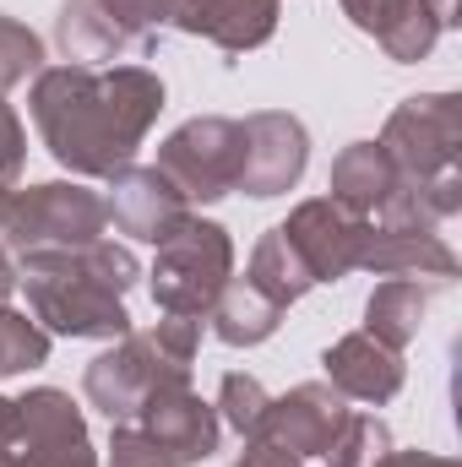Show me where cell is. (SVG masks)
Wrapping results in <instances>:
<instances>
[{"mask_svg": "<svg viewBox=\"0 0 462 467\" xmlns=\"http://www.w3.org/2000/svg\"><path fill=\"white\" fill-rule=\"evenodd\" d=\"M38 141L71 180H115L136 163L163 115V82L147 66H44L27 93Z\"/></svg>", "mask_w": 462, "mask_h": 467, "instance_id": "6da1fadb", "label": "cell"}, {"mask_svg": "<svg viewBox=\"0 0 462 467\" xmlns=\"http://www.w3.org/2000/svg\"><path fill=\"white\" fill-rule=\"evenodd\" d=\"M142 261L115 244L93 239L82 250H27L16 255V288L27 294V316L49 337H99L115 343L131 332L125 294L136 288Z\"/></svg>", "mask_w": 462, "mask_h": 467, "instance_id": "7a4b0ae2", "label": "cell"}, {"mask_svg": "<svg viewBox=\"0 0 462 467\" xmlns=\"http://www.w3.org/2000/svg\"><path fill=\"white\" fill-rule=\"evenodd\" d=\"M202 348V321L163 316L147 332H125L82 369V397L110 419V424H136L142 408L158 391L191 386V364Z\"/></svg>", "mask_w": 462, "mask_h": 467, "instance_id": "3957f363", "label": "cell"}, {"mask_svg": "<svg viewBox=\"0 0 462 467\" xmlns=\"http://www.w3.org/2000/svg\"><path fill=\"white\" fill-rule=\"evenodd\" d=\"M234 277V239L213 218H185L180 229L158 244V261L147 272L152 305L163 316H185V321H207V310L218 305L224 283Z\"/></svg>", "mask_w": 462, "mask_h": 467, "instance_id": "277c9868", "label": "cell"}, {"mask_svg": "<svg viewBox=\"0 0 462 467\" xmlns=\"http://www.w3.org/2000/svg\"><path fill=\"white\" fill-rule=\"evenodd\" d=\"M110 229V207L93 185L82 180H44L16 191L11 202V223H5V250L27 255V250H82Z\"/></svg>", "mask_w": 462, "mask_h": 467, "instance_id": "5b68a950", "label": "cell"}, {"mask_svg": "<svg viewBox=\"0 0 462 467\" xmlns=\"http://www.w3.org/2000/svg\"><path fill=\"white\" fill-rule=\"evenodd\" d=\"M239 158H245V136H239V119L229 115H196L185 125H174L163 141H158V174L191 202V207H207V202H224L239 191Z\"/></svg>", "mask_w": 462, "mask_h": 467, "instance_id": "8992f818", "label": "cell"}, {"mask_svg": "<svg viewBox=\"0 0 462 467\" xmlns=\"http://www.w3.org/2000/svg\"><path fill=\"white\" fill-rule=\"evenodd\" d=\"M375 141L403 180L446 174L462 158V99L457 93H414L386 115Z\"/></svg>", "mask_w": 462, "mask_h": 467, "instance_id": "52a82bcc", "label": "cell"}, {"mask_svg": "<svg viewBox=\"0 0 462 467\" xmlns=\"http://www.w3.org/2000/svg\"><path fill=\"white\" fill-rule=\"evenodd\" d=\"M11 467H99L93 435L71 391L60 386H33L16 397V446Z\"/></svg>", "mask_w": 462, "mask_h": 467, "instance_id": "ba28073f", "label": "cell"}, {"mask_svg": "<svg viewBox=\"0 0 462 467\" xmlns=\"http://www.w3.org/2000/svg\"><path fill=\"white\" fill-rule=\"evenodd\" d=\"M245 136V158H239V191L256 202H272L283 191H294L305 180L310 163V130L305 119L289 109H256L239 119Z\"/></svg>", "mask_w": 462, "mask_h": 467, "instance_id": "9c48e42d", "label": "cell"}, {"mask_svg": "<svg viewBox=\"0 0 462 467\" xmlns=\"http://www.w3.org/2000/svg\"><path fill=\"white\" fill-rule=\"evenodd\" d=\"M283 234H289V244L299 250V261L310 266L316 283H338L348 272H359V250H364L370 218H353L332 196H310V202H299L289 213Z\"/></svg>", "mask_w": 462, "mask_h": 467, "instance_id": "30bf717a", "label": "cell"}, {"mask_svg": "<svg viewBox=\"0 0 462 467\" xmlns=\"http://www.w3.org/2000/svg\"><path fill=\"white\" fill-rule=\"evenodd\" d=\"M348 413L353 408H348L327 380H305V386H294V391H283V397L267 402V419H261L256 441H267V446L310 462V457H321L332 446V435L343 430Z\"/></svg>", "mask_w": 462, "mask_h": 467, "instance_id": "8fae6325", "label": "cell"}, {"mask_svg": "<svg viewBox=\"0 0 462 467\" xmlns=\"http://www.w3.org/2000/svg\"><path fill=\"white\" fill-rule=\"evenodd\" d=\"M110 196V223H115L125 239H142V244H163L169 234L191 218V202L152 169V163H125L115 180H104Z\"/></svg>", "mask_w": 462, "mask_h": 467, "instance_id": "7c38bea8", "label": "cell"}, {"mask_svg": "<svg viewBox=\"0 0 462 467\" xmlns=\"http://www.w3.org/2000/svg\"><path fill=\"white\" fill-rule=\"evenodd\" d=\"M321 369H327V386L343 397V402H364V408H386L403 380H408V364L403 353L375 343L370 332H348L332 348L321 353Z\"/></svg>", "mask_w": 462, "mask_h": 467, "instance_id": "4fadbf2b", "label": "cell"}, {"mask_svg": "<svg viewBox=\"0 0 462 467\" xmlns=\"http://www.w3.org/2000/svg\"><path fill=\"white\" fill-rule=\"evenodd\" d=\"M359 272H375V277H408V283H430V288H446L457 283V250L430 229H375L364 234V250H359Z\"/></svg>", "mask_w": 462, "mask_h": 467, "instance_id": "5bb4252c", "label": "cell"}, {"mask_svg": "<svg viewBox=\"0 0 462 467\" xmlns=\"http://www.w3.org/2000/svg\"><path fill=\"white\" fill-rule=\"evenodd\" d=\"M283 0H174V27L218 44L224 55L261 49L278 33Z\"/></svg>", "mask_w": 462, "mask_h": 467, "instance_id": "9a60e30c", "label": "cell"}, {"mask_svg": "<svg viewBox=\"0 0 462 467\" xmlns=\"http://www.w3.org/2000/svg\"><path fill=\"white\" fill-rule=\"evenodd\" d=\"M136 424H142L147 435H158V441H163L185 467L207 462V457L218 451V441H224V419H218V408H213L202 391H191V386L158 391V397L142 408Z\"/></svg>", "mask_w": 462, "mask_h": 467, "instance_id": "2e32d148", "label": "cell"}, {"mask_svg": "<svg viewBox=\"0 0 462 467\" xmlns=\"http://www.w3.org/2000/svg\"><path fill=\"white\" fill-rule=\"evenodd\" d=\"M55 44H60V55L71 60V66H115V60H147L152 49L147 44H136L125 27H120L115 16L104 11V0H66L60 5V16H55Z\"/></svg>", "mask_w": 462, "mask_h": 467, "instance_id": "e0dca14e", "label": "cell"}, {"mask_svg": "<svg viewBox=\"0 0 462 467\" xmlns=\"http://www.w3.org/2000/svg\"><path fill=\"white\" fill-rule=\"evenodd\" d=\"M392 185H397V169H392V158L381 152V141H348L343 152L332 158V174H327L332 202L348 207L353 218H375V213L386 207Z\"/></svg>", "mask_w": 462, "mask_h": 467, "instance_id": "ac0fdd59", "label": "cell"}, {"mask_svg": "<svg viewBox=\"0 0 462 467\" xmlns=\"http://www.w3.org/2000/svg\"><path fill=\"white\" fill-rule=\"evenodd\" d=\"M283 316H289V305H278V299H272L261 283H250V277H229L224 294H218V305L207 310L213 337L229 343V348H256V343H267V337L283 327Z\"/></svg>", "mask_w": 462, "mask_h": 467, "instance_id": "d6986e66", "label": "cell"}, {"mask_svg": "<svg viewBox=\"0 0 462 467\" xmlns=\"http://www.w3.org/2000/svg\"><path fill=\"white\" fill-rule=\"evenodd\" d=\"M462 213V169H446V174H430V180H403L392 185L386 207L375 213L381 229H441Z\"/></svg>", "mask_w": 462, "mask_h": 467, "instance_id": "ffe728a7", "label": "cell"}, {"mask_svg": "<svg viewBox=\"0 0 462 467\" xmlns=\"http://www.w3.org/2000/svg\"><path fill=\"white\" fill-rule=\"evenodd\" d=\"M430 283H408V277H386L375 283V294L364 299V332L386 348H408L419 332H425V316H430Z\"/></svg>", "mask_w": 462, "mask_h": 467, "instance_id": "44dd1931", "label": "cell"}, {"mask_svg": "<svg viewBox=\"0 0 462 467\" xmlns=\"http://www.w3.org/2000/svg\"><path fill=\"white\" fill-rule=\"evenodd\" d=\"M245 277L250 283H261L278 305H294V299H305L310 288H316V277H310V266L299 261V250L289 244V234L283 223L278 229H267L256 239V250H250V266H245Z\"/></svg>", "mask_w": 462, "mask_h": 467, "instance_id": "7402d4cb", "label": "cell"}, {"mask_svg": "<svg viewBox=\"0 0 462 467\" xmlns=\"http://www.w3.org/2000/svg\"><path fill=\"white\" fill-rule=\"evenodd\" d=\"M49 343H55V337H49L27 310L0 305V380L27 375V369H38V364H49Z\"/></svg>", "mask_w": 462, "mask_h": 467, "instance_id": "603a6c76", "label": "cell"}, {"mask_svg": "<svg viewBox=\"0 0 462 467\" xmlns=\"http://www.w3.org/2000/svg\"><path fill=\"white\" fill-rule=\"evenodd\" d=\"M392 451V430L375 413H348L332 446L321 451V467H375Z\"/></svg>", "mask_w": 462, "mask_h": 467, "instance_id": "cb8c5ba5", "label": "cell"}, {"mask_svg": "<svg viewBox=\"0 0 462 467\" xmlns=\"http://www.w3.org/2000/svg\"><path fill=\"white\" fill-rule=\"evenodd\" d=\"M441 33H446V27L436 22V11H430L425 0H408V5H403V16H397L375 44L386 49V60H397V66H419V60L436 49V38H441Z\"/></svg>", "mask_w": 462, "mask_h": 467, "instance_id": "d4e9b609", "label": "cell"}, {"mask_svg": "<svg viewBox=\"0 0 462 467\" xmlns=\"http://www.w3.org/2000/svg\"><path fill=\"white\" fill-rule=\"evenodd\" d=\"M267 402H272L267 386H261L256 375H239V369H234V375H224L213 408H218V419L229 424L239 441H256V430H261V419H267Z\"/></svg>", "mask_w": 462, "mask_h": 467, "instance_id": "484cf974", "label": "cell"}, {"mask_svg": "<svg viewBox=\"0 0 462 467\" xmlns=\"http://www.w3.org/2000/svg\"><path fill=\"white\" fill-rule=\"evenodd\" d=\"M38 71H44V38H38L27 22H16V16L0 11V99H5L16 82L38 77Z\"/></svg>", "mask_w": 462, "mask_h": 467, "instance_id": "4316f807", "label": "cell"}, {"mask_svg": "<svg viewBox=\"0 0 462 467\" xmlns=\"http://www.w3.org/2000/svg\"><path fill=\"white\" fill-rule=\"evenodd\" d=\"M110 467H185L158 435H147L142 424H115L110 435Z\"/></svg>", "mask_w": 462, "mask_h": 467, "instance_id": "83f0119b", "label": "cell"}, {"mask_svg": "<svg viewBox=\"0 0 462 467\" xmlns=\"http://www.w3.org/2000/svg\"><path fill=\"white\" fill-rule=\"evenodd\" d=\"M104 11L147 49L158 44L163 27H174V0H104Z\"/></svg>", "mask_w": 462, "mask_h": 467, "instance_id": "f1b7e54d", "label": "cell"}, {"mask_svg": "<svg viewBox=\"0 0 462 467\" xmlns=\"http://www.w3.org/2000/svg\"><path fill=\"white\" fill-rule=\"evenodd\" d=\"M22 163H27V130H22L16 109L0 99V185H16Z\"/></svg>", "mask_w": 462, "mask_h": 467, "instance_id": "f546056e", "label": "cell"}, {"mask_svg": "<svg viewBox=\"0 0 462 467\" xmlns=\"http://www.w3.org/2000/svg\"><path fill=\"white\" fill-rule=\"evenodd\" d=\"M338 5H343V16L359 27V33L381 38V33L403 16V5H408V0H338Z\"/></svg>", "mask_w": 462, "mask_h": 467, "instance_id": "4dcf8cb0", "label": "cell"}, {"mask_svg": "<svg viewBox=\"0 0 462 467\" xmlns=\"http://www.w3.org/2000/svg\"><path fill=\"white\" fill-rule=\"evenodd\" d=\"M229 467H305V462L289 457V451H278V446H267V441H245V451Z\"/></svg>", "mask_w": 462, "mask_h": 467, "instance_id": "1f68e13d", "label": "cell"}, {"mask_svg": "<svg viewBox=\"0 0 462 467\" xmlns=\"http://www.w3.org/2000/svg\"><path fill=\"white\" fill-rule=\"evenodd\" d=\"M375 467H457V462L441 457V451H386Z\"/></svg>", "mask_w": 462, "mask_h": 467, "instance_id": "d6a6232c", "label": "cell"}, {"mask_svg": "<svg viewBox=\"0 0 462 467\" xmlns=\"http://www.w3.org/2000/svg\"><path fill=\"white\" fill-rule=\"evenodd\" d=\"M16 446V397H0V457H11Z\"/></svg>", "mask_w": 462, "mask_h": 467, "instance_id": "836d02e7", "label": "cell"}, {"mask_svg": "<svg viewBox=\"0 0 462 467\" xmlns=\"http://www.w3.org/2000/svg\"><path fill=\"white\" fill-rule=\"evenodd\" d=\"M11 294H16V261H11L5 244H0V305H11Z\"/></svg>", "mask_w": 462, "mask_h": 467, "instance_id": "e575fe53", "label": "cell"}, {"mask_svg": "<svg viewBox=\"0 0 462 467\" xmlns=\"http://www.w3.org/2000/svg\"><path fill=\"white\" fill-rule=\"evenodd\" d=\"M430 11H436V22L441 27H457V0H425Z\"/></svg>", "mask_w": 462, "mask_h": 467, "instance_id": "d590c367", "label": "cell"}, {"mask_svg": "<svg viewBox=\"0 0 462 467\" xmlns=\"http://www.w3.org/2000/svg\"><path fill=\"white\" fill-rule=\"evenodd\" d=\"M11 202H16V191L0 185V239H5V223H11Z\"/></svg>", "mask_w": 462, "mask_h": 467, "instance_id": "8d00e7d4", "label": "cell"}, {"mask_svg": "<svg viewBox=\"0 0 462 467\" xmlns=\"http://www.w3.org/2000/svg\"><path fill=\"white\" fill-rule=\"evenodd\" d=\"M0 467H11V457H0Z\"/></svg>", "mask_w": 462, "mask_h": 467, "instance_id": "74e56055", "label": "cell"}]
</instances>
